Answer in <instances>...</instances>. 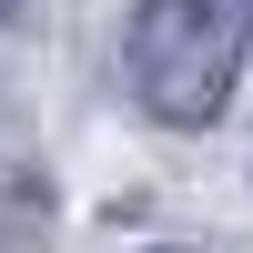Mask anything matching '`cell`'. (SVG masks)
Listing matches in <instances>:
<instances>
[{
    "label": "cell",
    "mask_w": 253,
    "mask_h": 253,
    "mask_svg": "<svg viewBox=\"0 0 253 253\" xmlns=\"http://www.w3.org/2000/svg\"><path fill=\"white\" fill-rule=\"evenodd\" d=\"M253 41V0H142L132 10V91L152 122L193 132V122L223 112Z\"/></svg>",
    "instance_id": "6da1fadb"
}]
</instances>
